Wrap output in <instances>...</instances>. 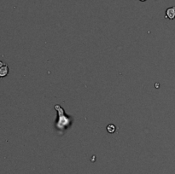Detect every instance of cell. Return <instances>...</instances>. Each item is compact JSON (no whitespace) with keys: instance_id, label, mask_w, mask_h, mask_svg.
Returning a JSON list of instances; mask_svg holds the SVG:
<instances>
[{"instance_id":"6da1fadb","label":"cell","mask_w":175,"mask_h":174,"mask_svg":"<svg viewBox=\"0 0 175 174\" xmlns=\"http://www.w3.org/2000/svg\"><path fill=\"white\" fill-rule=\"evenodd\" d=\"M165 17L169 20H174L175 18V6L170 7L168 9H167Z\"/></svg>"},{"instance_id":"7a4b0ae2","label":"cell","mask_w":175,"mask_h":174,"mask_svg":"<svg viewBox=\"0 0 175 174\" xmlns=\"http://www.w3.org/2000/svg\"><path fill=\"white\" fill-rule=\"evenodd\" d=\"M9 73V67L7 65H4L0 68V77L1 78H4Z\"/></svg>"},{"instance_id":"3957f363","label":"cell","mask_w":175,"mask_h":174,"mask_svg":"<svg viewBox=\"0 0 175 174\" xmlns=\"http://www.w3.org/2000/svg\"><path fill=\"white\" fill-rule=\"evenodd\" d=\"M107 131L109 132V133H114L115 132V126L114 125H109L107 126Z\"/></svg>"},{"instance_id":"277c9868","label":"cell","mask_w":175,"mask_h":174,"mask_svg":"<svg viewBox=\"0 0 175 174\" xmlns=\"http://www.w3.org/2000/svg\"><path fill=\"white\" fill-rule=\"evenodd\" d=\"M4 64L3 63V61H0V68H1L2 67L4 66Z\"/></svg>"},{"instance_id":"5b68a950","label":"cell","mask_w":175,"mask_h":174,"mask_svg":"<svg viewBox=\"0 0 175 174\" xmlns=\"http://www.w3.org/2000/svg\"><path fill=\"white\" fill-rule=\"evenodd\" d=\"M139 1H141V2H145L146 0H139Z\"/></svg>"}]
</instances>
